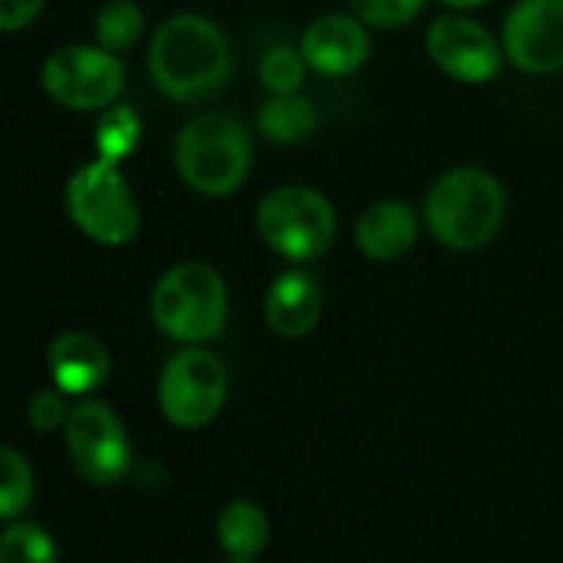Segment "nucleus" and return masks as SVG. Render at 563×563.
<instances>
[{
	"label": "nucleus",
	"instance_id": "3",
	"mask_svg": "<svg viewBox=\"0 0 563 563\" xmlns=\"http://www.w3.org/2000/svg\"><path fill=\"white\" fill-rule=\"evenodd\" d=\"M251 135L228 112H201L188 119L175 139V168L181 181L208 198L234 195L251 172Z\"/></svg>",
	"mask_w": 563,
	"mask_h": 563
},
{
	"label": "nucleus",
	"instance_id": "26",
	"mask_svg": "<svg viewBox=\"0 0 563 563\" xmlns=\"http://www.w3.org/2000/svg\"><path fill=\"white\" fill-rule=\"evenodd\" d=\"M445 7H452V10H475V7H485V3H492V0H442Z\"/></svg>",
	"mask_w": 563,
	"mask_h": 563
},
{
	"label": "nucleus",
	"instance_id": "14",
	"mask_svg": "<svg viewBox=\"0 0 563 563\" xmlns=\"http://www.w3.org/2000/svg\"><path fill=\"white\" fill-rule=\"evenodd\" d=\"M320 313H323V294L307 271H284L264 297L267 327L287 340L307 336L317 327Z\"/></svg>",
	"mask_w": 563,
	"mask_h": 563
},
{
	"label": "nucleus",
	"instance_id": "21",
	"mask_svg": "<svg viewBox=\"0 0 563 563\" xmlns=\"http://www.w3.org/2000/svg\"><path fill=\"white\" fill-rule=\"evenodd\" d=\"M0 563H59L53 538L33 521H10L0 538Z\"/></svg>",
	"mask_w": 563,
	"mask_h": 563
},
{
	"label": "nucleus",
	"instance_id": "11",
	"mask_svg": "<svg viewBox=\"0 0 563 563\" xmlns=\"http://www.w3.org/2000/svg\"><path fill=\"white\" fill-rule=\"evenodd\" d=\"M429 53L459 82H492L501 73L498 40L468 16H439L429 26Z\"/></svg>",
	"mask_w": 563,
	"mask_h": 563
},
{
	"label": "nucleus",
	"instance_id": "7",
	"mask_svg": "<svg viewBox=\"0 0 563 563\" xmlns=\"http://www.w3.org/2000/svg\"><path fill=\"white\" fill-rule=\"evenodd\" d=\"M40 82L63 109H109L125 89V66L102 46H63L46 56Z\"/></svg>",
	"mask_w": 563,
	"mask_h": 563
},
{
	"label": "nucleus",
	"instance_id": "9",
	"mask_svg": "<svg viewBox=\"0 0 563 563\" xmlns=\"http://www.w3.org/2000/svg\"><path fill=\"white\" fill-rule=\"evenodd\" d=\"M66 449L73 468L96 488L119 485L132 468V452L119 416L106 402H79L66 419Z\"/></svg>",
	"mask_w": 563,
	"mask_h": 563
},
{
	"label": "nucleus",
	"instance_id": "23",
	"mask_svg": "<svg viewBox=\"0 0 563 563\" xmlns=\"http://www.w3.org/2000/svg\"><path fill=\"white\" fill-rule=\"evenodd\" d=\"M350 7L353 16H360L366 26L396 30L412 23L426 10V0H350Z\"/></svg>",
	"mask_w": 563,
	"mask_h": 563
},
{
	"label": "nucleus",
	"instance_id": "27",
	"mask_svg": "<svg viewBox=\"0 0 563 563\" xmlns=\"http://www.w3.org/2000/svg\"><path fill=\"white\" fill-rule=\"evenodd\" d=\"M228 563H254V561H234V558H231V561H228Z\"/></svg>",
	"mask_w": 563,
	"mask_h": 563
},
{
	"label": "nucleus",
	"instance_id": "15",
	"mask_svg": "<svg viewBox=\"0 0 563 563\" xmlns=\"http://www.w3.org/2000/svg\"><path fill=\"white\" fill-rule=\"evenodd\" d=\"M419 238V214L406 201H376L356 221V244L369 261H396Z\"/></svg>",
	"mask_w": 563,
	"mask_h": 563
},
{
	"label": "nucleus",
	"instance_id": "12",
	"mask_svg": "<svg viewBox=\"0 0 563 563\" xmlns=\"http://www.w3.org/2000/svg\"><path fill=\"white\" fill-rule=\"evenodd\" d=\"M369 30L360 16L323 13L317 16L300 40V53L310 69L320 76H353L369 59Z\"/></svg>",
	"mask_w": 563,
	"mask_h": 563
},
{
	"label": "nucleus",
	"instance_id": "10",
	"mask_svg": "<svg viewBox=\"0 0 563 563\" xmlns=\"http://www.w3.org/2000/svg\"><path fill=\"white\" fill-rule=\"evenodd\" d=\"M505 56L538 76L563 69V0H521L505 23Z\"/></svg>",
	"mask_w": 563,
	"mask_h": 563
},
{
	"label": "nucleus",
	"instance_id": "22",
	"mask_svg": "<svg viewBox=\"0 0 563 563\" xmlns=\"http://www.w3.org/2000/svg\"><path fill=\"white\" fill-rule=\"evenodd\" d=\"M307 59L297 49L287 46H274L264 59H261V82L274 92V96H290L300 92L303 79H307Z\"/></svg>",
	"mask_w": 563,
	"mask_h": 563
},
{
	"label": "nucleus",
	"instance_id": "18",
	"mask_svg": "<svg viewBox=\"0 0 563 563\" xmlns=\"http://www.w3.org/2000/svg\"><path fill=\"white\" fill-rule=\"evenodd\" d=\"M139 139H142V122H139L135 109L109 106L102 112L99 129H96V152H99V158L119 165V162H125L139 148Z\"/></svg>",
	"mask_w": 563,
	"mask_h": 563
},
{
	"label": "nucleus",
	"instance_id": "25",
	"mask_svg": "<svg viewBox=\"0 0 563 563\" xmlns=\"http://www.w3.org/2000/svg\"><path fill=\"white\" fill-rule=\"evenodd\" d=\"M46 0H0V30L3 33H16L23 26H30Z\"/></svg>",
	"mask_w": 563,
	"mask_h": 563
},
{
	"label": "nucleus",
	"instance_id": "24",
	"mask_svg": "<svg viewBox=\"0 0 563 563\" xmlns=\"http://www.w3.org/2000/svg\"><path fill=\"white\" fill-rule=\"evenodd\" d=\"M26 419H30V426H33L36 432H53V429L66 426L69 412H66V406H63V396H59V393H53V389H40V393L30 399V406H26Z\"/></svg>",
	"mask_w": 563,
	"mask_h": 563
},
{
	"label": "nucleus",
	"instance_id": "20",
	"mask_svg": "<svg viewBox=\"0 0 563 563\" xmlns=\"http://www.w3.org/2000/svg\"><path fill=\"white\" fill-rule=\"evenodd\" d=\"M33 501V472L16 449L0 452V518L16 521Z\"/></svg>",
	"mask_w": 563,
	"mask_h": 563
},
{
	"label": "nucleus",
	"instance_id": "5",
	"mask_svg": "<svg viewBox=\"0 0 563 563\" xmlns=\"http://www.w3.org/2000/svg\"><path fill=\"white\" fill-rule=\"evenodd\" d=\"M69 221L96 244L122 247L139 234V205L115 162L96 158L66 181Z\"/></svg>",
	"mask_w": 563,
	"mask_h": 563
},
{
	"label": "nucleus",
	"instance_id": "19",
	"mask_svg": "<svg viewBox=\"0 0 563 563\" xmlns=\"http://www.w3.org/2000/svg\"><path fill=\"white\" fill-rule=\"evenodd\" d=\"M145 30V13L132 0H112L96 13V40L109 53H122L139 43Z\"/></svg>",
	"mask_w": 563,
	"mask_h": 563
},
{
	"label": "nucleus",
	"instance_id": "17",
	"mask_svg": "<svg viewBox=\"0 0 563 563\" xmlns=\"http://www.w3.org/2000/svg\"><path fill=\"white\" fill-rule=\"evenodd\" d=\"M271 538L267 515L254 501H231L218 515V541L234 561H254Z\"/></svg>",
	"mask_w": 563,
	"mask_h": 563
},
{
	"label": "nucleus",
	"instance_id": "2",
	"mask_svg": "<svg viewBox=\"0 0 563 563\" xmlns=\"http://www.w3.org/2000/svg\"><path fill=\"white\" fill-rule=\"evenodd\" d=\"M508 195L488 168H452L426 198V224L432 238L452 251L485 247L505 221Z\"/></svg>",
	"mask_w": 563,
	"mask_h": 563
},
{
	"label": "nucleus",
	"instance_id": "6",
	"mask_svg": "<svg viewBox=\"0 0 563 563\" xmlns=\"http://www.w3.org/2000/svg\"><path fill=\"white\" fill-rule=\"evenodd\" d=\"M257 231L280 257L307 264L333 244L336 211L320 191L307 185H284L264 195L257 208Z\"/></svg>",
	"mask_w": 563,
	"mask_h": 563
},
{
	"label": "nucleus",
	"instance_id": "4",
	"mask_svg": "<svg viewBox=\"0 0 563 563\" xmlns=\"http://www.w3.org/2000/svg\"><path fill=\"white\" fill-rule=\"evenodd\" d=\"M148 310L168 340L208 343L228 323V287L211 264L185 261L155 284Z\"/></svg>",
	"mask_w": 563,
	"mask_h": 563
},
{
	"label": "nucleus",
	"instance_id": "13",
	"mask_svg": "<svg viewBox=\"0 0 563 563\" xmlns=\"http://www.w3.org/2000/svg\"><path fill=\"white\" fill-rule=\"evenodd\" d=\"M49 376L66 396H89L109 379V350L82 330L59 333L49 343Z\"/></svg>",
	"mask_w": 563,
	"mask_h": 563
},
{
	"label": "nucleus",
	"instance_id": "16",
	"mask_svg": "<svg viewBox=\"0 0 563 563\" xmlns=\"http://www.w3.org/2000/svg\"><path fill=\"white\" fill-rule=\"evenodd\" d=\"M317 106L300 96V92H290V96H271L261 112H257V129L277 142V145H297V142H307L313 132H317Z\"/></svg>",
	"mask_w": 563,
	"mask_h": 563
},
{
	"label": "nucleus",
	"instance_id": "1",
	"mask_svg": "<svg viewBox=\"0 0 563 563\" xmlns=\"http://www.w3.org/2000/svg\"><path fill=\"white\" fill-rule=\"evenodd\" d=\"M231 43L201 13L168 16L148 46V73L175 102H198L221 92L231 79Z\"/></svg>",
	"mask_w": 563,
	"mask_h": 563
},
{
	"label": "nucleus",
	"instance_id": "8",
	"mask_svg": "<svg viewBox=\"0 0 563 563\" xmlns=\"http://www.w3.org/2000/svg\"><path fill=\"white\" fill-rule=\"evenodd\" d=\"M228 399V369L208 350L175 353L158 379V402L172 426L201 429L208 426Z\"/></svg>",
	"mask_w": 563,
	"mask_h": 563
}]
</instances>
